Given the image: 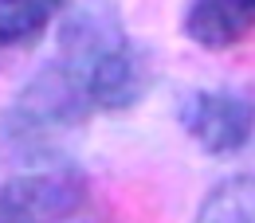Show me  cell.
<instances>
[{
  "label": "cell",
  "mask_w": 255,
  "mask_h": 223,
  "mask_svg": "<svg viewBox=\"0 0 255 223\" xmlns=\"http://www.w3.org/2000/svg\"><path fill=\"white\" fill-rule=\"evenodd\" d=\"M59 63L71 67L95 114L133 110L153 86V55L126 35L110 4H75L59 20Z\"/></svg>",
  "instance_id": "obj_1"
},
{
  "label": "cell",
  "mask_w": 255,
  "mask_h": 223,
  "mask_svg": "<svg viewBox=\"0 0 255 223\" xmlns=\"http://www.w3.org/2000/svg\"><path fill=\"white\" fill-rule=\"evenodd\" d=\"M95 118V106L83 90L79 74L59 59L32 74L20 94L4 110V141L8 157H55L63 137L79 133Z\"/></svg>",
  "instance_id": "obj_2"
},
{
  "label": "cell",
  "mask_w": 255,
  "mask_h": 223,
  "mask_svg": "<svg viewBox=\"0 0 255 223\" xmlns=\"http://www.w3.org/2000/svg\"><path fill=\"white\" fill-rule=\"evenodd\" d=\"M91 200L87 172L55 157H8L0 188V223H71Z\"/></svg>",
  "instance_id": "obj_3"
},
{
  "label": "cell",
  "mask_w": 255,
  "mask_h": 223,
  "mask_svg": "<svg viewBox=\"0 0 255 223\" xmlns=\"http://www.w3.org/2000/svg\"><path fill=\"white\" fill-rule=\"evenodd\" d=\"M177 122L204 153L232 157L255 137V90L244 86L189 90L177 106Z\"/></svg>",
  "instance_id": "obj_4"
},
{
  "label": "cell",
  "mask_w": 255,
  "mask_h": 223,
  "mask_svg": "<svg viewBox=\"0 0 255 223\" xmlns=\"http://www.w3.org/2000/svg\"><path fill=\"white\" fill-rule=\"evenodd\" d=\"M181 28L204 51H228L255 32V0H196L185 8Z\"/></svg>",
  "instance_id": "obj_5"
},
{
  "label": "cell",
  "mask_w": 255,
  "mask_h": 223,
  "mask_svg": "<svg viewBox=\"0 0 255 223\" xmlns=\"http://www.w3.org/2000/svg\"><path fill=\"white\" fill-rule=\"evenodd\" d=\"M63 4H51V0H32V4H20V0H8L0 4V43L4 47H32L39 43L51 24L63 20Z\"/></svg>",
  "instance_id": "obj_6"
},
{
  "label": "cell",
  "mask_w": 255,
  "mask_h": 223,
  "mask_svg": "<svg viewBox=\"0 0 255 223\" xmlns=\"http://www.w3.org/2000/svg\"><path fill=\"white\" fill-rule=\"evenodd\" d=\"M192 223H255V176H228L204 196Z\"/></svg>",
  "instance_id": "obj_7"
},
{
  "label": "cell",
  "mask_w": 255,
  "mask_h": 223,
  "mask_svg": "<svg viewBox=\"0 0 255 223\" xmlns=\"http://www.w3.org/2000/svg\"><path fill=\"white\" fill-rule=\"evenodd\" d=\"M79 223H102V220H79Z\"/></svg>",
  "instance_id": "obj_8"
}]
</instances>
